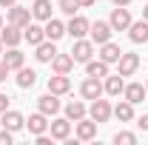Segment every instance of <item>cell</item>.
<instances>
[{"mask_svg": "<svg viewBox=\"0 0 148 145\" xmlns=\"http://www.w3.org/2000/svg\"><path fill=\"white\" fill-rule=\"evenodd\" d=\"M108 23H111V29H114V31H128V26L134 23V20H131L128 6H114V9H111V14H108Z\"/></svg>", "mask_w": 148, "mask_h": 145, "instance_id": "cell-1", "label": "cell"}, {"mask_svg": "<svg viewBox=\"0 0 148 145\" xmlns=\"http://www.w3.org/2000/svg\"><path fill=\"white\" fill-rule=\"evenodd\" d=\"M111 105L108 100H103V97H97V100H91V105H88V117H91L94 122L100 125V122H108L111 120Z\"/></svg>", "mask_w": 148, "mask_h": 145, "instance_id": "cell-2", "label": "cell"}, {"mask_svg": "<svg viewBox=\"0 0 148 145\" xmlns=\"http://www.w3.org/2000/svg\"><path fill=\"white\" fill-rule=\"evenodd\" d=\"M32 20H34L32 17V9H26V6H20V3L9 6V12H6V23H14V26H20V29H26Z\"/></svg>", "mask_w": 148, "mask_h": 145, "instance_id": "cell-3", "label": "cell"}, {"mask_svg": "<svg viewBox=\"0 0 148 145\" xmlns=\"http://www.w3.org/2000/svg\"><path fill=\"white\" fill-rule=\"evenodd\" d=\"M74 134H77L80 142H91V140H97V122L91 117H83V120L74 122Z\"/></svg>", "mask_w": 148, "mask_h": 145, "instance_id": "cell-4", "label": "cell"}, {"mask_svg": "<svg viewBox=\"0 0 148 145\" xmlns=\"http://www.w3.org/2000/svg\"><path fill=\"white\" fill-rule=\"evenodd\" d=\"M88 34H91V43H97V46H103V43H108L111 34H114V29H111L108 20H94L91 29H88Z\"/></svg>", "mask_w": 148, "mask_h": 145, "instance_id": "cell-5", "label": "cell"}, {"mask_svg": "<svg viewBox=\"0 0 148 145\" xmlns=\"http://www.w3.org/2000/svg\"><path fill=\"white\" fill-rule=\"evenodd\" d=\"M137 68H140V54H134V51H123L120 60H117V74L131 77V74H137Z\"/></svg>", "mask_w": 148, "mask_h": 145, "instance_id": "cell-6", "label": "cell"}, {"mask_svg": "<svg viewBox=\"0 0 148 145\" xmlns=\"http://www.w3.org/2000/svg\"><path fill=\"white\" fill-rule=\"evenodd\" d=\"M49 131H51V140L66 142V140L71 137V120H69V117H54V120L49 122Z\"/></svg>", "mask_w": 148, "mask_h": 145, "instance_id": "cell-7", "label": "cell"}, {"mask_svg": "<svg viewBox=\"0 0 148 145\" xmlns=\"http://www.w3.org/2000/svg\"><path fill=\"white\" fill-rule=\"evenodd\" d=\"M71 57H74V63H88V60L94 57V43H91V40H86V37L74 40V46H71Z\"/></svg>", "mask_w": 148, "mask_h": 145, "instance_id": "cell-8", "label": "cell"}, {"mask_svg": "<svg viewBox=\"0 0 148 145\" xmlns=\"http://www.w3.org/2000/svg\"><path fill=\"white\" fill-rule=\"evenodd\" d=\"M88 29H91V20L80 17V14H71V20L66 23V34H71V40L86 37V34H88Z\"/></svg>", "mask_w": 148, "mask_h": 145, "instance_id": "cell-9", "label": "cell"}, {"mask_svg": "<svg viewBox=\"0 0 148 145\" xmlns=\"http://www.w3.org/2000/svg\"><path fill=\"white\" fill-rule=\"evenodd\" d=\"M37 111H43L46 117H54V114H60L63 111V103L57 100V94H43V97H37Z\"/></svg>", "mask_w": 148, "mask_h": 145, "instance_id": "cell-10", "label": "cell"}, {"mask_svg": "<svg viewBox=\"0 0 148 145\" xmlns=\"http://www.w3.org/2000/svg\"><path fill=\"white\" fill-rule=\"evenodd\" d=\"M106 91H103V83L97 80V77H86L83 83H80V97L83 100H97V97H103Z\"/></svg>", "mask_w": 148, "mask_h": 145, "instance_id": "cell-11", "label": "cell"}, {"mask_svg": "<svg viewBox=\"0 0 148 145\" xmlns=\"http://www.w3.org/2000/svg\"><path fill=\"white\" fill-rule=\"evenodd\" d=\"M0 40H3V46H6V49L20 46V43H23V29L14 26V23H6V29H0Z\"/></svg>", "mask_w": 148, "mask_h": 145, "instance_id": "cell-12", "label": "cell"}, {"mask_svg": "<svg viewBox=\"0 0 148 145\" xmlns=\"http://www.w3.org/2000/svg\"><path fill=\"white\" fill-rule=\"evenodd\" d=\"M123 97H125L128 103H134V105H140V103L148 97V88L143 85V83H125V88H123Z\"/></svg>", "mask_w": 148, "mask_h": 145, "instance_id": "cell-13", "label": "cell"}, {"mask_svg": "<svg viewBox=\"0 0 148 145\" xmlns=\"http://www.w3.org/2000/svg\"><path fill=\"white\" fill-rule=\"evenodd\" d=\"M0 60L12 68V71H17V68H23V63H26V57H23V51H20L17 46H12V49H6L3 54H0Z\"/></svg>", "mask_w": 148, "mask_h": 145, "instance_id": "cell-14", "label": "cell"}, {"mask_svg": "<svg viewBox=\"0 0 148 145\" xmlns=\"http://www.w3.org/2000/svg\"><path fill=\"white\" fill-rule=\"evenodd\" d=\"M49 91L57 94V97L69 94V91H71V80H69V74H54V77H49Z\"/></svg>", "mask_w": 148, "mask_h": 145, "instance_id": "cell-15", "label": "cell"}, {"mask_svg": "<svg viewBox=\"0 0 148 145\" xmlns=\"http://www.w3.org/2000/svg\"><path fill=\"white\" fill-rule=\"evenodd\" d=\"M57 54V46H54V40H43L40 46H34V57H37V63H51Z\"/></svg>", "mask_w": 148, "mask_h": 145, "instance_id": "cell-16", "label": "cell"}, {"mask_svg": "<svg viewBox=\"0 0 148 145\" xmlns=\"http://www.w3.org/2000/svg\"><path fill=\"white\" fill-rule=\"evenodd\" d=\"M125 88V80H123V74H108L106 77V83H103V91L108 94V97H120Z\"/></svg>", "mask_w": 148, "mask_h": 145, "instance_id": "cell-17", "label": "cell"}, {"mask_svg": "<svg viewBox=\"0 0 148 145\" xmlns=\"http://www.w3.org/2000/svg\"><path fill=\"white\" fill-rule=\"evenodd\" d=\"M111 117H117L120 122H131V120H134V103H128V100L123 97V100L111 108Z\"/></svg>", "mask_w": 148, "mask_h": 145, "instance_id": "cell-18", "label": "cell"}, {"mask_svg": "<svg viewBox=\"0 0 148 145\" xmlns=\"http://www.w3.org/2000/svg\"><path fill=\"white\" fill-rule=\"evenodd\" d=\"M23 40H26L29 46H40V43L46 40V29L37 26V23H29V26L23 29Z\"/></svg>", "mask_w": 148, "mask_h": 145, "instance_id": "cell-19", "label": "cell"}, {"mask_svg": "<svg viewBox=\"0 0 148 145\" xmlns=\"http://www.w3.org/2000/svg\"><path fill=\"white\" fill-rule=\"evenodd\" d=\"M3 117V128H9V131H20V128H26V117L20 114V111H3L0 114Z\"/></svg>", "mask_w": 148, "mask_h": 145, "instance_id": "cell-20", "label": "cell"}, {"mask_svg": "<svg viewBox=\"0 0 148 145\" xmlns=\"http://www.w3.org/2000/svg\"><path fill=\"white\" fill-rule=\"evenodd\" d=\"M26 128H29L34 137L37 134H46V131H49V117H46L43 111H37V114H32V117L26 120Z\"/></svg>", "mask_w": 148, "mask_h": 145, "instance_id": "cell-21", "label": "cell"}, {"mask_svg": "<svg viewBox=\"0 0 148 145\" xmlns=\"http://www.w3.org/2000/svg\"><path fill=\"white\" fill-rule=\"evenodd\" d=\"M131 43H148V20H134L128 26Z\"/></svg>", "mask_w": 148, "mask_h": 145, "instance_id": "cell-22", "label": "cell"}, {"mask_svg": "<svg viewBox=\"0 0 148 145\" xmlns=\"http://www.w3.org/2000/svg\"><path fill=\"white\" fill-rule=\"evenodd\" d=\"M71 68H74V57L57 51L54 60H51V71H54V74H71Z\"/></svg>", "mask_w": 148, "mask_h": 145, "instance_id": "cell-23", "label": "cell"}, {"mask_svg": "<svg viewBox=\"0 0 148 145\" xmlns=\"http://www.w3.org/2000/svg\"><path fill=\"white\" fill-rule=\"evenodd\" d=\"M66 117L71 120V122H77V120H83V117H88V108H86V103L83 100H71V103H66Z\"/></svg>", "mask_w": 148, "mask_h": 145, "instance_id": "cell-24", "label": "cell"}, {"mask_svg": "<svg viewBox=\"0 0 148 145\" xmlns=\"http://www.w3.org/2000/svg\"><path fill=\"white\" fill-rule=\"evenodd\" d=\"M120 54H123V49H120V46H117V43H103V46H100V60H103V63H117V60H120Z\"/></svg>", "mask_w": 148, "mask_h": 145, "instance_id": "cell-25", "label": "cell"}, {"mask_svg": "<svg viewBox=\"0 0 148 145\" xmlns=\"http://www.w3.org/2000/svg\"><path fill=\"white\" fill-rule=\"evenodd\" d=\"M32 17L40 20V23L51 20V0H34V6H32Z\"/></svg>", "mask_w": 148, "mask_h": 145, "instance_id": "cell-26", "label": "cell"}, {"mask_svg": "<svg viewBox=\"0 0 148 145\" xmlns=\"http://www.w3.org/2000/svg\"><path fill=\"white\" fill-rule=\"evenodd\" d=\"M86 77L106 80V77H108V63H103V60H88V63H86Z\"/></svg>", "mask_w": 148, "mask_h": 145, "instance_id": "cell-27", "label": "cell"}, {"mask_svg": "<svg viewBox=\"0 0 148 145\" xmlns=\"http://www.w3.org/2000/svg\"><path fill=\"white\" fill-rule=\"evenodd\" d=\"M14 83H17V88H32L37 83V71L34 68H17V77H14Z\"/></svg>", "mask_w": 148, "mask_h": 145, "instance_id": "cell-28", "label": "cell"}, {"mask_svg": "<svg viewBox=\"0 0 148 145\" xmlns=\"http://www.w3.org/2000/svg\"><path fill=\"white\" fill-rule=\"evenodd\" d=\"M43 29H46V40H60V37L66 34V23H60V20H46V26H43Z\"/></svg>", "mask_w": 148, "mask_h": 145, "instance_id": "cell-29", "label": "cell"}, {"mask_svg": "<svg viewBox=\"0 0 148 145\" xmlns=\"http://www.w3.org/2000/svg\"><path fill=\"white\" fill-rule=\"evenodd\" d=\"M57 9H60L63 14H69V17H71V14L80 12V3H77V0H57Z\"/></svg>", "mask_w": 148, "mask_h": 145, "instance_id": "cell-30", "label": "cell"}, {"mask_svg": "<svg viewBox=\"0 0 148 145\" xmlns=\"http://www.w3.org/2000/svg\"><path fill=\"white\" fill-rule=\"evenodd\" d=\"M114 142L117 145H137V134H131V131H117V134H114Z\"/></svg>", "mask_w": 148, "mask_h": 145, "instance_id": "cell-31", "label": "cell"}, {"mask_svg": "<svg viewBox=\"0 0 148 145\" xmlns=\"http://www.w3.org/2000/svg\"><path fill=\"white\" fill-rule=\"evenodd\" d=\"M12 142H14V131L3 128V131H0V145H12Z\"/></svg>", "mask_w": 148, "mask_h": 145, "instance_id": "cell-32", "label": "cell"}, {"mask_svg": "<svg viewBox=\"0 0 148 145\" xmlns=\"http://www.w3.org/2000/svg\"><path fill=\"white\" fill-rule=\"evenodd\" d=\"M9 103H12V97L0 91V114H3V111H9Z\"/></svg>", "mask_w": 148, "mask_h": 145, "instance_id": "cell-33", "label": "cell"}, {"mask_svg": "<svg viewBox=\"0 0 148 145\" xmlns=\"http://www.w3.org/2000/svg\"><path fill=\"white\" fill-rule=\"evenodd\" d=\"M9 74H12V68H9V66L0 60V83H6V80H9Z\"/></svg>", "mask_w": 148, "mask_h": 145, "instance_id": "cell-34", "label": "cell"}, {"mask_svg": "<svg viewBox=\"0 0 148 145\" xmlns=\"http://www.w3.org/2000/svg\"><path fill=\"white\" fill-rule=\"evenodd\" d=\"M37 145H51V137H46V134H37Z\"/></svg>", "mask_w": 148, "mask_h": 145, "instance_id": "cell-35", "label": "cell"}, {"mask_svg": "<svg viewBox=\"0 0 148 145\" xmlns=\"http://www.w3.org/2000/svg\"><path fill=\"white\" fill-rule=\"evenodd\" d=\"M137 125L143 128V131H148V114H143V117H140V122H137Z\"/></svg>", "mask_w": 148, "mask_h": 145, "instance_id": "cell-36", "label": "cell"}, {"mask_svg": "<svg viewBox=\"0 0 148 145\" xmlns=\"http://www.w3.org/2000/svg\"><path fill=\"white\" fill-rule=\"evenodd\" d=\"M77 3H80V9H88V6H94V3H97V0H77Z\"/></svg>", "mask_w": 148, "mask_h": 145, "instance_id": "cell-37", "label": "cell"}, {"mask_svg": "<svg viewBox=\"0 0 148 145\" xmlns=\"http://www.w3.org/2000/svg\"><path fill=\"white\" fill-rule=\"evenodd\" d=\"M14 3H17V0H0V6H3V9H9V6H14Z\"/></svg>", "mask_w": 148, "mask_h": 145, "instance_id": "cell-38", "label": "cell"}, {"mask_svg": "<svg viewBox=\"0 0 148 145\" xmlns=\"http://www.w3.org/2000/svg\"><path fill=\"white\" fill-rule=\"evenodd\" d=\"M134 0H114V6H131Z\"/></svg>", "mask_w": 148, "mask_h": 145, "instance_id": "cell-39", "label": "cell"}, {"mask_svg": "<svg viewBox=\"0 0 148 145\" xmlns=\"http://www.w3.org/2000/svg\"><path fill=\"white\" fill-rule=\"evenodd\" d=\"M143 20H148V6H145V9H143Z\"/></svg>", "mask_w": 148, "mask_h": 145, "instance_id": "cell-40", "label": "cell"}, {"mask_svg": "<svg viewBox=\"0 0 148 145\" xmlns=\"http://www.w3.org/2000/svg\"><path fill=\"white\" fill-rule=\"evenodd\" d=\"M0 54H3V40H0Z\"/></svg>", "mask_w": 148, "mask_h": 145, "instance_id": "cell-41", "label": "cell"}, {"mask_svg": "<svg viewBox=\"0 0 148 145\" xmlns=\"http://www.w3.org/2000/svg\"><path fill=\"white\" fill-rule=\"evenodd\" d=\"M0 29H3V17H0Z\"/></svg>", "mask_w": 148, "mask_h": 145, "instance_id": "cell-42", "label": "cell"}, {"mask_svg": "<svg viewBox=\"0 0 148 145\" xmlns=\"http://www.w3.org/2000/svg\"><path fill=\"white\" fill-rule=\"evenodd\" d=\"M145 88H148V80H145Z\"/></svg>", "mask_w": 148, "mask_h": 145, "instance_id": "cell-43", "label": "cell"}]
</instances>
